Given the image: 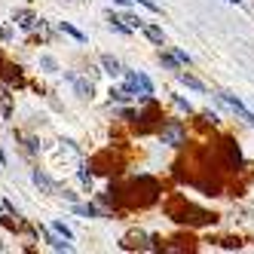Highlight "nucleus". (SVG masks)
<instances>
[{
	"label": "nucleus",
	"instance_id": "ddd939ff",
	"mask_svg": "<svg viewBox=\"0 0 254 254\" xmlns=\"http://www.w3.org/2000/svg\"><path fill=\"white\" fill-rule=\"evenodd\" d=\"M101 67H104V74H111V77L123 74V64H120L114 56H101Z\"/></svg>",
	"mask_w": 254,
	"mask_h": 254
},
{
	"label": "nucleus",
	"instance_id": "4be33fe9",
	"mask_svg": "<svg viewBox=\"0 0 254 254\" xmlns=\"http://www.w3.org/2000/svg\"><path fill=\"white\" fill-rule=\"evenodd\" d=\"M40 64H43V70H49V74H56V70H59V64H56V59H52V56H43Z\"/></svg>",
	"mask_w": 254,
	"mask_h": 254
},
{
	"label": "nucleus",
	"instance_id": "f3484780",
	"mask_svg": "<svg viewBox=\"0 0 254 254\" xmlns=\"http://www.w3.org/2000/svg\"><path fill=\"white\" fill-rule=\"evenodd\" d=\"M19 141H25V150L28 153H40V141L37 138H25V135H15Z\"/></svg>",
	"mask_w": 254,
	"mask_h": 254
},
{
	"label": "nucleus",
	"instance_id": "a211bd4d",
	"mask_svg": "<svg viewBox=\"0 0 254 254\" xmlns=\"http://www.w3.org/2000/svg\"><path fill=\"white\" fill-rule=\"evenodd\" d=\"M74 211L83 214V217H98V208H95L92 202H89V205H77V202H74Z\"/></svg>",
	"mask_w": 254,
	"mask_h": 254
},
{
	"label": "nucleus",
	"instance_id": "c756f323",
	"mask_svg": "<svg viewBox=\"0 0 254 254\" xmlns=\"http://www.w3.org/2000/svg\"><path fill=\"white\" fill-rule=\"evenodd\" d=\"M114 3H120V6H126V3H129V0H114Z\"/></svg>",
	"mask_w": 254,
	"mask_h": 254
},
{
	"label": "nucleus",
	"instance_id": "0eeeda50",
	"mask_svg": "<svg viewBox=\"0 0 254 254\" xmlns=\"http://www.w3.org/2000/svg\"><path fill=\"white\" fill-rule=\"evenodd\" d=\"M31 181H34V184H37L43 193H62V187H59L46 172H40V169H34V172H31Z\"/></svg>",
	"mask_w": 254,
	"mask_h": 254
},
{
	"label": "nucleus",
	"instance_id": "393cba45",
	"mask_svg": "<svg viewBox=\"0 0 254 254\" xmlns=\"http://www.w3.org/2000/svg\"><path fill=\"white\" fill-rule=\"evenodd\" d=\"M123 22L129 25V28H144V22H141V19H135V15H123Z\"/></svg>",
	"mask_w": 254,
	"mask_h": 254
},
{
	"label": "nucleus",
	"instance_id": "39448f33",
	"mask_svg": "<svg viewBox=\"0 0 254 254\" xmlns=\"http://www.w3.org/2000/svg\"><path fill=\"white\" fill-rule=\"evenodd\" d=\"M162 144H172V147H181V144L187 141V129L181 126L178 120H169L166 126H162V132H159Z\"/></svg>",
	"mask_w": 254,
	"mask_h": 254
},
{
	"label": "nucleus",
	"instance_id": "f8f14e48",
	"mask_svg": "<svg viewBox=\"0 0 254 254\" xmlns=\"http://www.w3.org/2000/svg\"><path fill=\"white\" fill-rule=\"evenodd\" d=\"M224 150H227V162L233 169H239L242 166V153H239V147H236V141H224Z\"/></svg>",
	"mask_w": 254,
	"mask_h": 254
},
{
	"label": "nucleus",
	"instance_id": "b1692460",
	"mask_svg": "<svg viewBox=\"0 0 254 254\" xmlns=\"http://www.w3.org/2000/svg\"><path fill=\"white\" fill-rule=\"evenodd\" d=\"M77 178H80V184H83V187H92V175H89L86 169H80V172H77Z\"/></svg>",
	"mask_w": 254,
	"mask_h": 254
},
{
	"label": "nucleus",
	"instance_id": "20e7f679",
	"mask_svg": "<svg viewBox=\"0 0 254 254\" xmlns=\"http://www.w3.org/2000/svg\"><path fill=\"white\" fill-rule=\"evenodd\" d=\"M126 89H129L132 95H138L141 101L153 98V83L144 74H138V70H126Z\"/></svg>",
	"mask_w": 254,
	"mask_h": 254
},
{
	"label": "nucleus",
	"instance_id": "c85d7f7f",
	"mask_svg": "<svg viewBox=\"0 0 254 254\" xmlns=\"http://www.w3.org/2000/svg\"><path fill=\"white\" fill-rule=\"evenodd\" d=\"M3 70H6V67H3V56H0V74H3Z\"/></svg>",
	"mask_w": 254,
	"mask_h": 254
},
{
	"label": "nucleus",
	"instance_id": "5701e85b",
	"mask_svg": "<svg viewBox=\"0 0 254 254\" xmlns=\"http://www.w3.org/2000/svg\"><path fill=\"white\" fill-rule=\"evenodd\" d=\"M52 230H56V233H62L64 239H74V233H70V227H64L62 221H56V224H52Z\"/></svg>",
	"mask_w": 254,
	"mask_h": 254
},
{
	"label": "nucleus",
	"instance_id": "2eb2a0df",
	"mask_svg": "<svg viewBox=\"0 0 254 254\" xmlns=\"http://www.w3.org/2000/svg\"><path fill=\"white\" fill-rule=\"evenodd\" d=\"M25 77H22V67H6V86H22Z\"/></svg>",
	"mask_w": 254,
	"mask_h": 254
},
{
	"label": "nucleus",
	"instance_id": "1a4fd4ad",
	"mask_svg": "<svg viewBox=\"0 0 254 254\" xmlns=\"http://www.w3.org/2000/svg\"><path fill=\"white\" fill-rule=\"evenodd\" d=\"M40 233L46 236V242L56 248V251H74V245H70V239H64L62 233H56V230H46V227H40Z\"/></svg>",
	"mask_w": 254,
	"mask_h": 254
},
{
	"label": "nucleus",
	"instance_id": "cd10ccee",
	"mask_svg": "<svg viewBox=\"0 0 254 254\" xmlns=\"http://www.w3.org/2000/svg\"><path fill=\"white\" fill-rule=\"evenodd\" d=\"M138 3H144V6H147V9H153V12H156V9H159V6H156V3H153V0H138Z\"/></svg>",
	"mask_w": 254,
	"mask_h": 254
},
{
	"label": "nucleus",
	"instance_id": "2f4dec72",
	"mask_svg": "<svg viewBox=\"0 0 254 254\" xmlns=\"http://www.w3.org/2000/svg\"><path fill=\"white\" fill-rule=\"evenodd\" d=\"M0 251H3V242H0Z\"/></svg>",
	"mask_w": 254,
	"mask_h": 254
},
{
	"label": "nucleus",
	"instance_id": "9d476101",
	"mask_svg": "<svg viewBox=\"0 0 254 254\" xmlns=\"http://www.w3.org/2000/svg\"><path fill=\"white\" fill-rule=\"evenodd\" d=\"M15 22H19L25 31H34V28H40V25H43V19H37V15L28 12V9H19V12H15Z\"/></svg>",
	"mask_w": 254,
	"mask_h": 254
},
{
	"label": "nucleus",
	"instance_id": "9b49d317",
	"mask_svg": "<svg viewBox=\"0 0 254 254\" xmlns=\"http://www.w3.org/2000/svg\"><path fill=\"white\" fill-rule=\"evenodd\" d=\"M67 80L74 83V89H77V95H80V98H92V95H95V86H92V80H83V77H70V74H67Z\"/></svg>",
	"mask_w": 254,
	"mask_h": 254
},
{
	"label": "nucleus",
	"instance_id": "7c9ffc66",
	"mask_svg": "<svg viewBox=\"0 0 254 254\" xmlns=\"http://www.w3.org/2000/svg\"><path fill=\"white\" fill-rule=\"evenodd\" d=\"M230 3H239V0H230Z\"/></svg>",
	"mask_w": 254,
	"mask_h": 254
},
{
	"label": "nucleus",
	"instance_id": "412c9836",
	"mask_svg": "<svg viewBox=\"0 0 254 254\" xmlns=\"http://www.w3.org/2000/svg\"><path fill=\"white\" fill-rule=\"evenodd\" d=\"M59 28H62V31H64V34H70V37H74V40H80V43H83V40H86V37H83V34H80V31H77V28H74V25H67V22H62V25H59Z\"/></svg>",
	"mask_w": 254,
	"mask_h": 254
},
{
	"label": "nucleus",
	"instance_id": "bb28decb",
	"mask_svg": "<svg viewBox=\"0 0 254 254\" xmlns=\"http://www.w3.org/2000/svg\"><path fill=\"white\" fill-rule=\"evenodd\" d=\"M59 196H64V199H67V202H77V193H70V190H62Z\"/></svg>",
	"mask_w": 254,
	"mask_h": 254
},
{
	"label": "nucleus",
	"instance_id": "dca6fc26",
	"mask_svg": "<svg viewBox=\"0 0 254 254\" xmlns=\"http://www.w3.org/2000/svg\"><path fill=\"white\" fill-rule=\"evenodd\" d=\"M144 34H147L150 43H159V46H162V28H156V25H144Z\"/></svg>",
	"mask_w": 254,
	"mask_h": 254
},
{
	"label": "nucleus",
	"instance_id": "a878e982",
	"mask_svg": "<svg viewBox=\"0 0 254 254\" xmlns=\"http://www.w3.org/2000/svg\"><path fill=\"white\" fill-rule=\"evenodd\" d=\"M159 62L166 64V67H178V62H181V59H178V56H175V59H172V56H159Z\"/></svg>",
	"mask_w": 254,
	"mask_h": 254
},
{
	"label": "nucleus",
	"instance_id": "7ed1b4c3",
	"mask_svg": "<svg viewBox=\"0 0 254 254\" xmlns=\"http://www.w3.org/2000/svg\"><path fill=\"white\" fill-rule=\"evenodd\" d=\"M120 245H123V251H156V248H162L156 236H144V233H138V230L126 233Z\"/></svg>",
	"mask_w": 254,
	"mask_h": 254
},
{
	"label": "nucleus",
	"instance_id": "f03ea898",
	"mask_svg": "<svg viewBox=\"0 0 254 254\" xmlns=\"http://www.w3.org/2000/svg\"><path fill=\"white\" fill-rule=\"evenodd\" d=\"M166 214L172 217L175 224H190V227H205V224H214V214L205 211V208H199L193 202H187L184 196H172L169 202H166Z\"/></svg>",
	"mask_w": 254,
	"mask_h": 254
},
{
	"label": "nucleus",
	"instance_id": "4468645a",
	"mask_svg": "<svg viewBox=\"0 0 254 254\" xmlns=\"http://www.w3.org/2000/svg\"><path fill=\"white\" fill-rule=\"evenodd\" d=\"M0 114H3V120L12 117V104H9V86H0Z\"/></svg>",
	"mask_w": 254,
	"mask_h": 254
},
{
	"label": "nucleus",
	"instance_id": "6e6552de",
	"mask_svg": "<svg viewBox=\"0 0 254 254\" xmlns=\"http://www.w3.org/2000/svg\"><path fill=\"white\" fill-rule=\"evenodd\" d=\"M221 101L233 107V114H239V117H242L245 123H251V126H254V114H251V111H248V107H245V104H242L239 98H236V95H230V92H224V95H221Z\"/></svg>",
	"mask_w": 254,
	"mask_h": 254
},
{
	"label": "nucleus",
	"instance_id": "6ab92c4d",
	"mask_svg": "<svg viewBox=\"0 0 254 254\" xmlns=\"http://www.w3.org/2000/svg\"><path fill=\"white\" fill-rule=\"evenodd\" d=\"M178 77H181V83H184V86H190V89H196V92H202V89H205L202 83H199L196 77H190V74H178Z\"/></svg>",
	"mask_w": 254,
	"mask_h": 254
},
{
	"label": "nucleus",
	"instance_id": "f257e3e1",
	"mask_svg": "<svg viewBox=\"0 0 254 254\" xmlns=\"http://www.w3.org/2000/svg\"><path fill=\"white\" fill-rule=\"evenodd\" d=\"M107 199H111L114 205H138V208H147V205H153L156 199H159V181L156 178H150V175H138V178H132L126 187H114L111 184V190H107Z\"/></svg>",
	"mask_w": 254,
	"mask_h": 254
},
{
	"label": "nucleus",
	"instance_id": "aec40b11",
	"mask_svg": "<svg viewBox=\"0 0 254 254\" xmlns=\"http://www.w3.org/2000/svg\"><path fill=\"white\" fill-rule=\"evenodd\" d=\"M129 98H132L129 89H111V101H129Z\"/></svg>",
	"mask_w": 254,
	"mask_h": 254
},
{
	"label": "nucleus",
	"instance_id": "423d86ee",
	"mask_svg": "<svg viewBox=\"0 0 254 254\" xmlns=\"http://www.w3.org/2000/svg\"><path fill=\"white\" fill-rule=\"evenodd\" d=\"M138 132H150L153 129V123L159 120V107H156V101L153 98H147V107H144V111L138 114Z\"/></svg>",
	"mask_w": 254,
	"mask_h": 254
}]
</instances>
